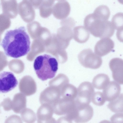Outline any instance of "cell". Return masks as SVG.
<instances>
[{"mask_svg":"<svg viewBox=\"0 0 123 123\" xmlns=\"http://www.w3.org/2000/svg\"><path fill=\"white\" fill-rule=\"evenodd\" d=\"M22 119L26 123H34L36 120V115L32 109L26 108L21 113Z\"/></svg>","mask_w":123,"mask_h":123,"instance_id":"cell-17","label":"cell"},{"mask_svg":"<svg viewBox=\"0 0 123 123\" xmlns=\"http://www.w3.org/2000/svg\"><path fill=\"white\" fill-rule=\"evenodd\" d=\"M26 107V101L25 98H16L12 104V109L15 113H21Z\"/></svg>","mask_w":123,"mask_h":123,"instance_id":"cell-18","label":"cell"},{"mask_svg":"<svg viewBox=\"0 0 123 123\" xmlns=\"http://www.w3.org/2000/svg\"><path fill=\"white\" fill-rule=\"evenodd\" d=\"M92 13L96 19L102 20H107L109 18L110 12L107 6L102 5L97 7Z\"/></svg>","mask_w":123,"mask_h":123,"instance_id":"cell-15","label":"cell"},{"mask_svg":"<svg viewBox=\"0 0 123 123\" xmlns=\"http://www.w3.org/2000/svg\"><path fill=\"white\" fill-rule=\"evenodd\" d=\"M78 58L81 65L86 68L97 69L100 67L102 63L101 57L93 52L90 48L81 51L79 53Z\"/></svg>","mask_w":123,"mask_h":123,"instance_id":"cell-5","label":"cell"},{"mask_svg":"<svg viewBox=\"0 0 123 123\" xmlns=\"http://www.w3.org/2000/svg\"><path fill=\"white\" fill-rule=\"evenodd\" d=\"M114 47V42L110 38H101L97 42L95 46V53L100 57L103 56L111 51Z\"/></svg>","mask_w":123,"mask_h":123,"instance_id":"cell-9","label":"cell"},{"mask_svg":"<svg viewBox=\"0 0 123 123\" xmlns=\"http://www.w3.org/2000/svg\"><path fill=\"white\" fill-rule=\"evenodd\" d=\"M123 13L119 12L114 15L111 19V23L117 31L123 30Z\"/></svg>","mask_w":123,"mask_h":123,"instance_id":"cell-19","label":"cell"},{"mask_svg":"<svg viewBox=\"0 0 123 123\" xmlns=\"http://www.w3.org/2000/svg\"><path fill=\"white\" fill-rule=\"evenodd\" d=\"M52 106L57 115H64L72 121L76 116L77 109L74 100H62L55 102Z\"/></svg>","mask_w":123,"mask_h":123,"instance_id":"cell-4","label":"cell"},{"mask_svg":"<svg viewBox=\"0 0 123 123\" xmlns=\"http://www.w3.org/2000/svg\"><path fill=\"white\" fill-rule=\"evenodd\" d=\"M94 92V87L90 82L84 81L81 83L78 87L77 96L74 100L76 106L89 105Z\"/></svg>","mask_w":123,"mask_h":123,"instance_id":"cell-6","label":"cell"},{"mask_svg":"<svg viewBox=\"0 0 123 123\" xmlns=\"http://www.w3.org/2000/svg\"><path fill=\"white\" fill-rule=\"evenodd\" d=\"M91 101L96 105L101 106L105 103L106 100L102 92L99 91L94 92L92 95Z\"/></svg>","mask_w":123,"mask_h":123,"instance_id":"cell-20","label":"cell"},{"mask_svg":"<svg viewBox=\"0 0 123 123\" xmlns=\"http://www.w3.org/2000/svg\"><path fill=\"white\" fill-rule=\"evenodd\" d=\"M76 117L74 120L76 123H85L89 121L93 115V110L90 105L77 106Z\"/></svg>","mask_w":123,"mask_h":123,"instance_id":"cell-10","label":"cell"},{"mask_svg":"<svg viewBox=\"0 0 123 123\" xmlns=\"http://www.w3.org/2000/svg\"><path fill=\"white\" fill-rule=\"evenodd\" d=\"M1 113V111L0 109V114Z\"/></svg>","mask_w":123,"mask_h":123,"instance_id":"cell-26","label":"cell"},{"mask_svg":"<svg viewBox=\"0 0 123 123\" xmlns=\"http://www.w3.org/2000/svg\"><path fill=\"white\" fill-rule=\"evenodd\" d=\"M107 107L111 111L116 113H123V96L120 94L116 99L110 102Z\"/></svg>","mask_w":123,"mask_h":123,"instance_id":"cell-16","label":"cell"},{"mask_svg":"<svg viewBox=\"0 0 123 123\" xmlns=\"http://www.w3.org/2000/svg\"><path fill=\"white\" fill-rule=\"evenodd\" d=\"M5 123H23L21 118L19 116L12 115L8 117Z\"/></svg>","mask_w":123,"mask_h":123,"instance_id":"cell-21","label":"cell"},{"mask_svg":"<svg viewBox=\"0 0 123 123\" xmlns=\"http://www.w3.org/2000/svg\"><path fill=\"white\" fill-rule=\"evenodd\" d=\"M110 68L112 73L114 81L119 84L123 83V61L119 58H112L109 64Z\"/></svg>","mask_w":123,"mask_h":123,"instance_id":"cell-8","label":"cell"},{"mask_svg":"<svg viewBox=\"0 0 123 123\" xmlns=\"http://www.w3.org/2000/svg\"><path fill=\"white\" fill-rule=\"evenodd\" d=\"M54 112L52 105L46 104H42L37 111V123H45L53 117Z\"/></svg>","mask_w":123,"mask_h":123,"instance_id":"cell-12","label":"cell"},{"mask_svg":"<svg viewBox=\"0 0 123 123\" xmlns=\"http://www.w3.org/2000/svg\"></svg>","mask_w":123,"mask_h":123,"instance_id":"cell-27","label":"cell"},{"mask_svg":"<svg viewBox=\"0 0 123 123\" xmlns=\"http://www.w3.org/2000/svg\"><path fill=\"white\" fill-rule=\"evenodd\" d=\"M45 123H58L56 120L54 118L52 117Z\"/></svg>","mask_w":123,"mask_h":123,"instance_id":"cell-24","label":"cell"},{"mask_svg":"<svg viewBox=\"0 0 123 123\" xmlns=\"http://www.w3.org/2000/svg\"><path fill=\"white\" fill-rule=\"evenodd\" d=\"M110 82L108 76L105 74L101 73L97 74L94 77L92 84L93 87L96 89L103 90Z\"/></svg>","mask_w":123,"mask_h":123,"instance_id":"cell-14","label":"cell"},{"mask_svg":"<svg viewBox=\"0 0 123 123\" xmlns=\"http://www.w3.org/2000/svg\"><path fill=\"white\" fill-rule=\"evenodd\" d=\"M90 35L89 31L83 26H78L74 28V38L79 43L86 42L89 39Z\"/></svg>","mask_w":123,"mask_h":123,"instance_id":"cell-13","label":"cell"},{"mask_svg":"<svg viewBox=\"0 0 123 123\" xmlns=\"http://www.w3.org/2000/svg\"><path fill=\"white\" fill-rule=\"evenodd\" d=\"M57 121L58 123H73L72 121L65 116L60 117Z\"/></svg>","mask_w":123,"mask_h":123,"instance_id":"cell-23","label":"cell"},{"mask_svg":"<svg viewBox=\"0 0 123 123\" xmlns=\"http://www.w3.org/2000/svg\"><path fill=\"white\" fill-rule=\"evenodd\" d=\"M99 123H111L109 120H105L101 121Z\"/></svg>","mask_w":123,"mask_h":123,"instance_id":"cell-25","label":"cell"},{"mask_svg":"<svg viewBox=\"0 0 123 123\" xmlns=\"http://www.w3.org/2000/svg\"><path fill=\"white\" fill-rule=\"evenodd\" d=\"M84 23V27L92 35L101 39L111 37L115 32V29L110 21L96 19L92 13L85 17Z\"/></svg>","mask_w":123,"mask_h":123,"instance_id":"cell-3","label":"cell"},{"mask_svg":"<svg viewBox=\"0 0 123 123\" xmlns=\"http://www.w3.org/2000/svg\"><path fill=\"white\" fill-rule=\"evenodd\" d=\"M29 35L24 26L6 33L0 45L8 56L17 58L27 54L30 49Z\"/></svg>","mask_w":123,"mask_h":123,"instance_id":"cell-1","label":"cell"},{"mask_svg":"<svg viewBox=\"0 0 123 123\" xmlns=\"http://www.w3.org/2000/svg\"><path fill=\"white\" fill-rule=\"evenodd\" d=\"M18 81L12 72L4 71L0 73V93H6L14 88Z\"/></svg>","mask_w":123,"mask_h":123,"instance_id":"cell-7","label":"cell"},{"mask_svg":"<svg viewBox=\"0 0 123 123\" xmlns=\"http://www.w3.org/2000/svg\"><path fill=\"white\" fill-rule=\"evenodd\" d=\"M121 89L118 83L115 81H110L102 92L106 101L110 102L117 98L120 94Z\"/></svg>","mask_w":123,"mask_h":123,"instance_id":"cell-11","label":"cell"},{"mask_svg":"<svg viewBox=\"0 0 123 123\" xmlns=\"http://www.w3.org/2000/svg\"><path fill=\"white\" fill-rule=\"evenodd\" d=\"M6 99L3 101L0 104V106H2L4 110L6 111H9L12 108V104L10 100Z\"/></svg>","mask_w":123,"mask_h":123,"instance_id":"cell-22","label":"cell"},{"mask_svg":"<svg viewBox=\"0 0 123 123\" xmlns=\"http://www.w3.org/2000/svg\"><path fill=\"white\" fill-rule=\"evenodd\" d=\"M58 66L56 59L47 54L37 56L33 64L37 77L43 81L54 78L58 69Z\"/></svg>","mask_w":123,"mask_h":123,"instance_id":"cell-2","label":"cell"}]
</instances>
